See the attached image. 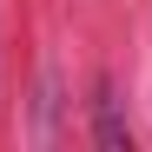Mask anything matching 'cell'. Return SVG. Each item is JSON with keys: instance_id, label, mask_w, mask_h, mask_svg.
<instances>
[{"instance_id": "obj_1", "label": "cell", "mask_w": 152, "mask_h": 152, "mask_svg": "<svg viewBox=\"0 0 152 152\" xmlns=\"http://www.w3.org/2000/svg\"><path fill=\"white\" fill-rule=\"evenodd\" d=\"M93 119H99V126H93V132H99V145H113V152H119V145H132V132H126L119 99H113V86H106V80L93 86Z\"/></svg>"}]
</instances>
